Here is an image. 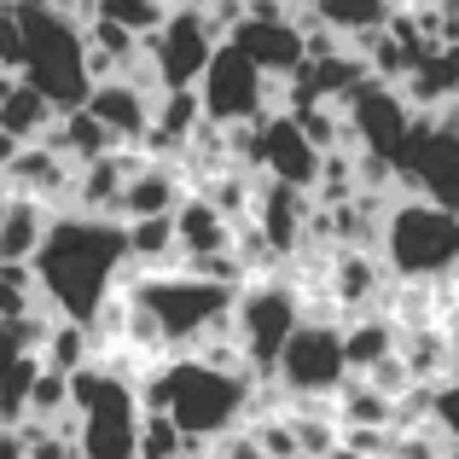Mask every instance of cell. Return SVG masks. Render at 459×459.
<instances>
[{
  "label": "cell",
  "instance_id": "obj_1",
  "mask_svg": "<svg viewBox=\"0 0 459 459\" xmlns=\"http://www.w3.org/2000/svg\"><path fill=\"white\" fill-rule=\"evenodd\" d=\"M30 268L53 314L88 320L93 303L105 297V285L123 273V221L117 215H82L70 204H58L47 215V233L35 245Z\"/></svg>",
  "mask_w": 459,
  "mask_h": 459
},
{
  "label": "cell",
  "instance_id": "obj_2",
  "mask_svg": "<svg viewBox=\"0 0 459 459\" xmlns=\"http://www.w3.org/2000/svg\"><path fill=\"white\" fill-rule=\"evenodd\" d=\"M378 256L395 280H430V273L459 268V215L454 204L395 192L378 221Z\"/></svg>",
  "mask_w": 459,
  "mask_h": 459
},
{
  "label": "cell",
  "instance_id": "obj_3",
  "mask_svg": "<svg viewBox=\"0 0 459 459\" xmlns=\"http://www.w3.org/2000/svg\"><path fill=\"white\" fill-rule=\"evenodd\" d=\"M227 320H233V337H238V349H245V360H250V378H268L273 355H280L285 332L303 320V308H297V291H291L285 273H250V280L233 291Z\"/></svg>",
  "mask_w": 459,
  "mask_h": 459
},
{
  "label": "cell",
  "instance_id": "obj_4",
  "mask_svg": "<svg viewBox=\"0 0 459 459\" xmlns=\"http://www.w3.org/2000/svg\"><path fill=\"white\" fill-rule=\"evenodd\" d=\"M192 88H198V105L210 123H256L268 111V70H256L227 35L210 47Z\"/></svg>",
  "mask_w": 459,
  "mask_h": 459
},
{
  "label": "cell",
  "instance_id": "obj_5",
  "mask_svg": "<svg viewBox=\"0 0 459 459\" xmlns=\"http://www.w3.org/2000/svg\"><path fill=\"white\" fill-rule=\"evenodd\" d=\"M343 349H337V320H297L285 332L280 355H273V378L285 390H308V395H332L343 378Z\"/></svg>",
  "mask_w": 459,
  "mask_h": 459
},
{
  "label": "cell",
  "instance_id": "obj_6",
  "mask_svg": "<svg viewBox=\"0 0 459 459\" xmlns=\"http://www.w3.org/2000/svg\"><path fill=\"white\" fill-rule=\"evenodd\" d=\"M320 280H325V303H332V314L343 320V314H355V308H378L390 268H384L378 250H360V245H325V256H320Z\"/></svg>",
  "mask_w": 459,
  "mask_h": 459
},
{
  "label": "cell",
  "instance_id": "obj_7",
  "mask_svg": "<svg viewBox=\"0 0 459 459\" xmlns=\"http://www.w3.org/2000/svg\"><path fill=\"white\" fill-rule=\"evenodd\" d=\"M227 41H233L256 70H268V76H285V70L303 58V30H297L285 12H250L245 6L233 18V30H227Z\"/></svg>",
  "mask_w": 459,
  "mask_h": 459
},
{
  "label": "cell",
  "instance_id": "obj_8",
  "mask_svg": "<svg viewBox=\"0 0 459 459\" xmlns=\"http://www.w3.org/2000/svg\"><path fill=\"white\" fill-rule=\"evenodd\" d=\"M70 175H76V163H70V157H58L47 140H18V146L6 152V163H0L6 192H30V198L53 204V210L70 198Z\"/></svg>",
  "mask_w": 459,
  "mask_h": 459
},
{
  "label": "cell",
  "instance_id": "obj_9",
  "mask_svg": "<svg viewBox=\"0 0 459 459\" xmlns=\"http://www.w3.org/2000/svg\"><path fill=\"white\" fill-rule=\"evenodd\" d=\"M180 192H186L180 163H169V157H140V163L128 169L123 192H117L111 215H117V221H134V215H169L180 204Z\"/></svg>",
  "mask_w": 459,
  "mask_h": 459
},
{
  "label": "cell",
  "instance_id": "obj_10",
  "mask_svg": "<svg viewBox=\"0 0 459 459\" xmlns=\"http://www.w3.org/2000/svg\"><path fill=\"white\" fill-rule=\"evenodd\" d=\"M82 105H88V111L105 123V134H111L117 146H134V134L152 123V93L134 88L128 76H100V82H88Z\"/></svg>",
  "mask_w": 459,
  "mask_h": 459
},
{
  "label": "cell",
  "instance_id": "obj_11",
  "mask_svg": "<svg viewBox=\"0 0 459 459\" xmlns=\"http://www.w3.org/2000/svg\"><path fill=\"white\" fill-rule=\"evenodd\" d=\"M395 355L407 360L413 384L454 378V320H425V325H395Z\"/></svg>",
  "mask_w": 459,
  "mask_h": 459
},
{
  "label": "cell",
  "instance_id": "obj_12",
  "mask_svg": "<svg viewBox=\"0 0 459 459\" xmlns=\"http://www.w3.org/2000/svg\"><path fill=\"white\" fill-rule=\"evenodd\" d=\"M169 221H175V250L180 256H204V250H227V215L215 210L204 192H180V204L169 210Z\"/></svg>",
  "mask_w": 459,
  "mask_h": 459
},
{
  "label": "cell",
  "instance_id": "obj_13",
  "mask_svg": "<svg viewBox=\"0 0 459 459\" xmlns=\"http://www.w3.org/2000/svg\"><path fill=\"white\" fill-rule=\"evenodd\" d=\"M35 140H47V146H53L58 157H70V163H88V157H100L105 146H117L88 105H65V111H53V123H47Z\"/></svg>",
  "mask_w": 459,
  "mask_h": 459
},
{
  "label": "cell",
  "instance_id": "obj_14",
  "mask_svg": "<svg viewBox=\"0 0 459 459\" xmlns=\"http://www.w3.org/2000/svg\"><path fill=\"white\" fill-rule=\"evenodd\" d=\"M47 215H53V204L30 198V192H12L6 210H0V262H30L47 233Z\"/></svg>",
  "mask_w": 459,
  "mask_h": 459
},
{
  "label": "cell",
  "instance_id": "obj_15",
  "mask_svg": "<svg viewBox=\"0 0 459 459\" xmlns=\"http://www.w3.org/2000/svg\"><path fill=\"white\" fill-rule=\"evenodd\" d=\"M35 360H41V367H53V372H76V367H88V360H93V337H88V325L70 320V314H53V320H47V332H41V343H35Z\"/></svg>",
  "mask_w": 459,
  "mask_h": 459
},
{
  "label": "cell",
  "instance_id": "obj_16",
  "mask_svg": "<svg viewBox=\"0 0 459 459\" xmlns=\"http://www.w3.org/2000/svg\"><path fill=\"white\" fill-rule=\"evenodd\" d=\"M53 123V105H47L41 88H30L23 76H12V88L0 93V134L6 140H35Z\"/></svg>",
  "mask_w": 459,
  "mask_h": 459
},
{
  "label": "cell",
  "instance_id": "obj_17",
  "mask_svg": "<svg viewBox=\"0 0 459 459\" xmlns=\"http://www.w3.org/2000/svg\"><path fill=\"white\" fill-rule=\"evenodd\" d=\"M23 314H53V303L41 297L30 262H0V320H23Z\"/></svg>",
  "mask_w": 459,
  "mask_h": 459
},
{
  "label": "cell",
  "instance_id": "obj_18",
  "mask_svg": "<svg viewBox=\"0 0 459 459\" xmlns=\"http://www.w3.org/2000/svg\"><path fill=\"white\" fill-rule=\"evenodd\" d=\"M390 6L395 0H314V18L349 41V35H360V30H378V23L390 18Z\"/></svg>",
  "mask_w": 459,
  "mask_h": 459
},
{
  "label": "cell",
  "instance_id": "obj_19",
  "mask_svg": "<svg viewBox=\"0 0 459 459\" xmlns=\"http://www.w3.org/2000/svg\"><path fill=\"white\" fill-rule=\"evenodd\" d=\"M70 413V372H53V367H35L30 390H23V419H58Z\"/></svg>",
  "mask_w": 459,
  "mask_h": 459
},
{
  "label": "cell",
  "instance_id": "obj_20",
  "mask_svg": "<svg viewBox=\"0 0 459 459\" xmlns=\"http://www.w3.org/2000/svg\"><path fill=\"white\" fill-rule=\"evenodd\" d=\"M186 448V437H180V425L169 413H140L134 419V459H169Z\"/></svg>",
  "mask_w": 459,
  "mask_h": 459
},
{
  "label": "cell",
  "instance_id": "obj_21",
  "mask_svg": "<svg viewBox=\"0 0 459 459\" xmlns=\"http://www.w3.org/2000/svg\"><path fill=\"white\" fill-rule=\"evenodd\" d=\"M93 12L100 18H117L123 30H134V35H146V30H157L163 23V0H93Z\"/></svg>",
  "mask_w": 459,
  "mask_h": 459
},
{
  "label": "cell",
  "instance_id": "obj_22",
  "mask_svg": "<svg viewBox=\"0 0 459 459\" xmlns=\"http://www.w3.org/2000/svg\"><path fill=\"white\" fill-rule=\"evenodd\" d=\"M238 6H250V0H238Z\"/></svg>",
  "mask_w": 459,
  "mask_h": 459
}]
</instances>
